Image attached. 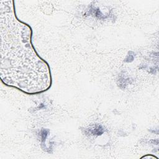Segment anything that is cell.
<instances>
[{"mask_svg": "<svg viewBox=\"0 0 159 159\" xmlns=\"http://www.w3.org/2000/svg\"><path fill=\"white\" fill-rule=\"evenodd\" d=\"M15 10L14 1H0L1 80L25 94H40L52 86L50 68L32 45L31 27Z\"/></svg>", "mask_w": 159, "mask_h": 159, "instance_id": "1", "label": "cell"}]
</instances>
